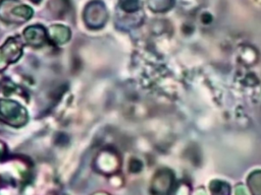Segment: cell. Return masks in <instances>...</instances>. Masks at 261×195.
<instances>
[{
	"mask_svg": "<svg viewBox=\"0 0 261 195\" xmlns=\"http://www.w3.org/2000/svg\"><path fill=\"white\" fill-rule=\"evenodd\" d=\"M33 15L31 7L21 4L18 0L0 1V19L7 23H20Z\"/></svg>",
	"mask_w": 261,
	"mask_h": 195,
	"instance_id": "1",
	"label": "cell"
},
{
	"mask_svg": "<svg viewBox=\"0 0 261 195\" xmlns=\"http://www.w3.org/2000/svg\"><path fill=\"white\" fill-rule=\"evenodd\" d=\"M0 118L11 126L19 127L27 123L28 114L17 103L9 100H0Z\"/></svg>",
	"mask_w": 261,
	"mask_h": 195,
	"instance_id": "2",
	"label": "cell"
},
{
	"mask_svg": "<svg viewBox=\"0 0 261 195\" xmlns=\"http://www.w3.org/2000/svg\"><path fill=\"white\" fill-rule=\"evenodd\" d=\"M85 21L88 26L92 28H98L104 25L107 20V10L105 5L98 0L90 2L84 12Z\"/></svg>",
	"mask_w": 261,
	"mask_h": 195,
	"instance_id": "3",
	"label": "cell"
},
{
	"mask_svg": "<svg viewBox=\"0 0 261 195\" xmlns=\"http://www.w3.org/2000/svg\"><path fill=\"white\" fill-rule=\"evenodd\" d=\"M22 45L15 39L10 38L0 49V65L5 66L7 63L15 62L21 55Z\"/></svg>",
	"mask_w": 261,
	"mask_h": 195,
	"instance_id": "4",
	"label": "cell"
},
{
	"mask_svg": "<svg viewBox=\"0 0 261 195\" xmlns=\"http://www.w3.org/2000/svg\"><path fill=\"white\" fill-rule=\"evenodd\" d=\"M173 174L169 170H160L152 182V191L157 195H166L172 188Z\"/></svg>",
	"mask_w": 261,
	"mask_h": 195,
	"instance_id": "5",
	"label": "cell"
},
{
	"mask_svg": "<svg viewBox=\"0 0 261 195\" xmlns=\"http://www.w3.org/2000/svg\"><path fill=\"white\" fill-rule=\"evenodd\" d=\"M24 38L30 45L40 47L46 42V30L42 25H31L25 28Z\"/></svg>",
	"mask_w": 261,
	"mask_h": 195,
	"instance_id": "6",
	"label": "cell"
},
{
	"mask_svg": "<svg viewBox=\"0 0 261 195\" xmlns=\"http://www.w3.org/2000/svg\"><path fill=\"white\" fill-rule=\"evenodd\" d=\"M50 36L54 42L63 44L70 38V30L63 25H53L50 27Z\"/></svg>",
	"mask_w": 261,
	"mask_h": 195,
	"instance_id": "7",
	"label": "cell"
},
{
	"mask_svg": "<svg viewBox=\"0 0 261 195\" xmlns=\"http://www.w3.org/2000/svg\"><path fill=\"white\" fill-rule=\"evenodd\" d=\"M248 187L253 195H261V170H256L249 175Z\"/></svg>",
	"mask_w": 261,
	"mask_h": 195,
	"instance_id": "8",
	"label": "cell"
},
{
	"mask_svg": "<svg viewBox=\"0 0 261 195\" xmlns=\"http://www.w3.org/2000/svg\"><path fill=\"white\" fill-rule=\"evenodd\" d=\"M210 191L212 195H229L230 187L223 181L214 180L210 183Z\"/></svg>",
	"mask_w": 261,
	"mask_h": 195,
	"instance_id": "9",
	"label": "cell"
},
{
	"mask_svg": "<svg viewBox=\"0 0 261 195\" xmlns=\"http://www.w3.org/2000/svg\"><path fill=\"white\" fill-rule=\"evenodd\" d=\"M119 6L123 11L127 13H134L140 10L141 1L140 0H119Z\"/></svg>",
	"mask_w": 261,
	"mask_h": 195,
	"instance_id": "10",
	"label": "cell"
},
{
	"mask_svg": "<svg viewBox=\"0 0 261 195\" xmlns=\"http://www.w3.org/2000/svg\"><path fill=\"white\" fill-rule=\"evenodd\" d=\"M236 195H247L245 188L243 186H241V185L238 186L237 189H236Z\"/></svg>",
	"mask_w": 261,
	"mask_h": 195,
	"instance_id": "11",
	"label": "cell"
},
{
	"mask_svg": "<svg viewBox=\"0 0 261 195\" xmlns=\"http://www.w3.org/2000/svg\"><path fill=\"white\" fill-rule=\"evenodd\" d=\"M32 1H34V2H39L40 0H32Z\"/></svg>",
	"mask_w": 261,
	"mask_h": 195,
	"instance_id": "12",
	"label": "cell"
}]
</instances>
